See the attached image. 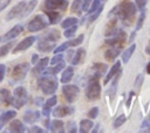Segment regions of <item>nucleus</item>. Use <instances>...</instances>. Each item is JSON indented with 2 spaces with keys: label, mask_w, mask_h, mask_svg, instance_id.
<instances>
[{
  "label": "nucleus",
  "mask_w": 150,
  "mask_h": 133,
  "mask_svg": "<svg viewBox=\"0 0 150 133\" xmlns=\"http://www.w3.org/2000/svg\"><path fill=\"white\" fill-rule=\"evenodd\" d=\"M112 14H115L124 26H131L136 18V6L130 1H123L110 12V15Z\"/></svg>",
  "instance_id": "1"
},
{
  "label": "nucleus",
  "mask_w": 150,
  "mask_h": 133,
  "mask_svg": "<svg viewBox=\"0 0 150 133\" xmlns=\"http://www.w3.org/2000/svg\"><path fill=\"white\" fill-rule=\"evenodd\" d=\"M38 85L40 88V90L45 93V94H53L56 89H57V79L55 77V75L52 74H42V76L39 78L38 80Z\"/></svg>",
  "instance_id": "2"
},
{
  "label": "nucleus",
  "mask_w": 150,
  "mask_h": 133,
  "mask_svg": "<svg viewBox=\"0 0 150 133\" xmlns=\"http://www.w3.org/2000/svg\"><path fill=\"white\" fill-rule=\"evenodd\" d=\"M100 77L95 74H93L88 80L87 84V89H86V96L88 98V100L90 102H95L97 99H100L101 96V85L98 82Z\"/></svg>",
  "instance_id": "3"
},
{
  "label": "nucleus",
  "mask_w": 150,
  "mask_h": 133,
  "mask_svg": "<svg viewBox=\"0 0 150 133\" xmlns=\"http://www.w3.org/2000/svg\"><path fill=\"white\" fill-rule=\"evenodd\" d=\"M28 100V93L27 90L23 86H16L13 91V96L11 98L9 105H12L15 108H21Z\"/></svg>",
  "instance_id": "4"
},
{
  "label": "nucleus",
  "mask_w": 150,
  "mask_h": 133,
  "mask_svg": "<svg viewBox=\"0 0 150 133\" xmlns=\"http://www.w3.org/2000/svg\"><path fill=\"white\" fill-rule=\"evenodd\" d=\"M49 22L45 19L43 15H35L27 24V30L30 33H35V32H40L43 30L48 27Z\"/></svg>",
  "instance_id": "5"
},
{
  "label": "nucleus",
  "mask_w": 150,
  "mask_h": 133,
  "mask_svg": "<svg viewBox=\"0 0 150 133\" xmlns=\"http://www.w3.org/2000/svg\"><path fill=\"white\" fill-rule=\"evenodd\" d=\"M30 69V65L28 63H20L15 65L12 70V79L14 82H21L26 78L28 71Z\"/></svg>",
  "instance_id": "6"
},
{
  "label": "nucleus",
  "mask_w": 150,
  "mask_h": 133,
  "mask_svg": "<svg viewBox=\"0 0 150 133\" xmlns=\"http://www.w3.org/2000/svg\"><path fill=\"white\" fill-rule=\"evenodd\" d=\"M62 93L68 103H74L79 97L80 89L74 84H66L62 86Z\"/></svg>",
  "instance_id": "7"
},
{
  "label": "nucleus",
  "mask_w": 150,
  "mask_h": 133,
  "mask_svg": "<svg viewBox=\"0 0 150 133\" xmlns=\"http://www.w3.org/2000/svg\"><path fill=\"white\" fill-rule=\"evenodd\" d=\"M125 41H127L125 33L123 30H118L116 34L109 36V38L105 40V43L109 44L110 47H117V48H121L122 49V47L124 46Z\"/></svg>",
  "instance_id": "8"
},
{
  "label": "nucleus",
  "mask_w": 150,
  "mask_h": 133,
  "mask_svg": "<svg viewBox=\"0 0 150 133\" xmlns=\"http://www.w3.org/2000/svg\"><path fill=\"white\" fill-rule=\"evenodd\" d=\"M43 7L46 10H64L68 7L67 0H45Z\"/></svg>",
  "instance_id": "9"
},
{
  "label": "nucleus",
  "mask_w": 150,
  "mask_h": 133,
  "mask_svg": "<svg viewBox=\"0 0 150 133\" xmlns=\"http://www.w3.org/2000/svg\"><path fill=\"white\" fill-rule=\"evenodd\" d=\"M35 41H36V36H34V35L23 38V40L20 41V42L16 44V47L13 49V54H16V52H19V51H23V50L28 49L29 47L33 46V43H34Z\"/></svg>",
  "instance_id": "10"
},
{
  "label": "nucleus",
  "mask_w": 150,
  "mask_h": 133,
  "mask_svg": "<svg viewBox=\"0 0 150 133\" xmlns=\"http://www.w3.org/2000/svg\"><path fill=\"white\" fill-rule=\"evenodd\" d=\"M26 4H27L26 1H20V2H18V4L7 13L6 20L9 21V20H13V19L16 18V16H20L21 13H22V10H23V8H25V6H26Z\"/></svg>",
  "instance_id": "11"
},
{
  "label": "nucleus",
  "mask_w": 150,
  "mask_h": 133,
  "mask_svg": "<svg viewBox=\"0 0 150 133\" xmlns=\"http://www.w3.org/2000/svg\"><path fill=\"white\" fill-rule=\"evenodd\" d=\"M22 30H23V26L22 24H15L13 28H11L1 38L4 40V41H8V40H13V38H15L18 35H20L21 33H22Z\"/></svg>",
  "instance_id": "12"
},
{
  "label": "nucleus",
  "mask_w": 150,
  "mask_h": 133,
  "mask_svg": "<svg viewBox=\"0 0 150 133\" xmlns=\"http://www.w3.org/2000/svg\"><path fill=\"white\" fill-rule=\"evenodd\" d=\"M74 107H69V106H57L53 110V116L55 118H62V117H67L74 113Z\"/></svg>",
  "instance_id": "13"
},
{
  "label": "nucleus",
  "mask_w": 150,
  "mask_h": 133,
  "mask_svg": "<svg viewBox=\"0 0 150 133\" xmlns=\"http://www.w3.org/2000/svg\"><path fill=\"white\" fill-rule=\"evenodd\" d=\"M48 63H49V58L48 57H43L41 60H38V62L35 63L36 65L33 69V74L34 75H42V72L46 70Z\"/></svg>",
  "instance_id": "14"
},
{
  "label": "nucleus",
  "mask_w": 150,
  "mask_h": 133,
  "mask_svg": "<svg viewBox=\"0 0 150 133\" xmlns=\"http://www.w3.org/2000/svg\"><path fill=\"white\" fill-rule=\"evenodd\" d=\"M84 57H86V50H84L83 48L77 49V50L74 52V55H73V57H71V60H70L71 65H77V64L82 63L83 60H84Z\"/></svg>",
  "instance_id": "15"
},
{
  "label": "nucleus",
  "mask_w": 150,
  "mask_h": 133,
  "mask_svg": "<svg viewBox=\"0 0 150 133\" xmlns=\"http://www.w3.org/2000/svg\"><path fill=\"white\" fill-rule=\"evenodd\" d=\"M120 71H121V62L117 61V62L110 68V70L108 71L107 76H105V78H104V84H108V82H110V79H111L112 77H115L116 74H118Z\"/></svg>",
  "instance_id": "16"
},
{
  "label": "nucleus",
  "mask_w": 150,
  "mask_h": 133,
  "mask_svg": "<svg viewBox=\"0 0 150 133\" xmlns=\"http://www.w3.org/2000/svg\"><path fill=\"white\" fill-rule=\"evenodd\" d=\"M60 37V33L57 29H50L48 32H46L45 34L41 35V40H46V41H50V42H55L56 40H59Z\"/></svg>",
  "instance_id": "17"
},
{
  "label": "nucleus",
  "mask_w": 150,
  "mask_h": 133,
  "mask_svg": "<svg viewBox=\"0 0 150 133\" xmlns=\"http://www.w3.org/2000/svg\"><path fill=\"white\" fill-rule=\"evenodd\" d=\"M40 119V113L38 111H32V110H28L25 112L23 114V121L28 123V124H33L34 121H38Z\"/></svg>",
  "instance_id": "18"
},
{
  "label": "nucleus",
  "mask_w": 150,
  "mask_h": 133,
  "mask_svg": "<svg viewBox=\"0 0 150 133\" xmlns=\"http://www.w3.org/2000/svg\"><path fill=\"white\" fill-rule=\"evenodd\" d=\"M55 48V42H50V41H46V40H41L38 43V49L45 52H49Z\"/></svg>",
  "instance_id": "19"
},
{
  "label": "nucleus",
  "mask_w": 150,
  "mask_h": 133,
  "mask_svg": "<svg viewBox=\"0 0 150 133\" xmlns=\"http://www.w3.org/2000/svg\"><path fill=\"white\" fill-rule=\"evenodd\" d=\"M63 126H64V124H63L62 120L53 119V120L49 121V126H48V128H49L50 132H63V131H64Z\"/></svg>",
  "instance_id": "20"
},
{
  "label": "nucleus",
  "mask_w": 150,
  "mask_h": 133,
  "mask_svg": "<svg viewBox=\"0 0 150 133\" xmlns=\"http://www.w3.org/2000/svg\"><path fill=\"white\" fill-rule=\"evenodd\" d=\"M121 52V48H117V47H111L110 49H108L105 52H104V57L108 62H112L115 61V58L120 55Z\"/></svg>",
  "instance_id": "21"
},
{
  "label": "nucleus",
  "mask_w": 150,
  "mask_h": 133,
  "mask_svg": "<svg viewBox=\"0 0 150 133\" xmlns=\"http://www.w3.org/2000/svg\"><path fill=\"white\" fill-rule=\"evenodd\" d=\"M73 76H74V68L73 66H67V68H64V70H63V72L61 75V79L60 80H61V83L66 84V83L71 80Z\"/></svg>",
  "instance_id": "22"
},
{
  "label": "nucleus",
  "mask_w": 150,
  "mask_h": 133,
  "mask_svg": "<svg viewBox=\"0 0 150 133\" xmlns=\"http://www.w3.org/2000/svg\"><path fill=\"white\" fill-rule=\"evenodd\" d=\"M8 131H11V132H18V133H22V132H25V131H26V128H25L23 124H22L20 120L14 119V120H12V121H11Z\"/></svg>",
  "instance_id": "23"
},
{
  "label": "nucleus",
  "mask_w": 150,
  "mask_h": 133,
  "mask_svg": "<svg viewBox=\"0 0 150 133\" xmlns=\"http://www.w3.org/2000/svg\"><path fill=\"white\" fill-rule=\"evenodd\" d=\"M64 68H66V63H64V61H61V62L54 64L53 68H49V69L46 68V70H45L42 74H52V75H56L57 72H60V71L63 70Z\"/></svg>",
  "instance_id": "24"
},
{
  "label": "nucleus",
  "mask_w": 150,
  "mask_h": 133,
  "mask_svg": "<svg viewBox=\"0 0 150 133\" xmlns=\"http://www.w3.org/2000/svg\"><path fill=\"white\" fill-rule=\"evenodd\" d=\"M46 15L48 18V22L50 24H55L61 20V14L56 10H46Z\"/></svg>",
  "instance_id": "25"
},
{
  "label": "nucleus",
  "mask_w": 150,
  "mask_h": 133,
  "mask_svg": "<svg viewBox=\"0 0 150 133\" xmlns=\"http://www.w3.org/2000/svg\"><path fill=\"white\" fill-rule=\"evenodd\" d=\"M36 5H38V0H30L28 4H26V6H25V8H23V10H22L20 16L21 18H26L27 15H29L33 12V9L35 8Z\"/></svg>",
  "instance_id": "26"
},
{
  "label": "nucleus",
  "mask_w": 150,
  "mask_h": 133,
  "mask_svg": "<svg viewBox=\"0 0 150 133\" xmlns=\"http://www.w3.org/2000/svg\"><path fill=\"white\" fill-rule=\"evenodd\" d=\"M135 49H136V44L132 43L127 50L123 51V54H122V62H123V63H128V62H129V60H130V57L132 56Z\"/></svg>",
  "instance_id": "27"
},
{
  "label": "nucleus",
  "mask_w": 150,
  "mask_h": 133,
  "mask_svg": "<svg viewBox=\"0 0 150 133\" xmlns=\"http://www.w3.org/2000/svg\"><path fill=\"white\" fill-rule=\"evenodd\" d=\"M94 126V124H93V121L91 120H89V119H83V120H81V123H80V132L81 133H87V132H89V131H91V127Z\"/></svg>",
  "instance_id": "28"
},
{
  "label": "nucleus",
  "mask_w": 150,
  "mask_h": 133,
  "mask_svg": "<svg viewBox=\"0 0 150 133\" xmlns=\"http://www.w3.org/2000/svg\"><path fill=\"white\" fill-rule=\"evenodd\" d=\"M15 116H16V112H15L14 110H8V111L4 112V113L0 116V119H1V121H2L4 124H6V123L11 121L12 119H14Z\"/></svg>",
  "instance_id": "29"
},
{
  "label": "nucleus",
  "mask_w": 150,
  "mask_h": 133,
  "mask_svg": "<svg viewBox=\"0 0 150 133\" xmlns=\"http://www.w3.org/2000/svg\"><path fill=\"white\" fill-rule=\"evenodd\" d=\"M93 74L97 75L98 77H101L105 71H107V64H103V63H96L94 66H93Z\"/></svg>",
  "instance_id": "30"
},
{
  "label": "nucleus",
  "mask_w": 150,
  "mask_h": 133,
  "mask_svg": "<svg viewBox=\"0 0 150 133\" xmlns=\"http://www.w3.org/2000/svg\"><path fill=\"white\" fill-rule=\"evenodd\" d=\"M77 22H79V19H77V18H74V16H69V18L64 19V20L61 22V27L66 29V28H68V27H70V26L77 24Z\"/></svg>",
  "instance_id": "31"
},
{
  "label": "nucleus",
  "mask_w": 150,
  "mask_h": 133,
  "mask_svg": "<svg viewBox=\"0 0 150 133\" xmlns=\"http://www.w3.org/2000/svg\"><path fill=\"white\" fill-rule=\"evenodd\" d=\"M11 98H12V96H11L8 90H6V89H1L0 90V102L1 103L9 104L11 103Z\"/></svg>",
  "instance_id": "32"
},
{
  "label": "nucleus",
  "mask_w": 150,
  "mask_h": 133,
  "mask_svg": "<svg viewBox=\"0 0 150 133\" xmlns=\"http://www.w3.org/2000/svg\"><path fill=\"white\" fill-rule=\"evenodd\" d=\"M102 10H103V5H100L98 6V8L95 10V12H93L90 15H89V18H88V23H91V22H94L100 15H101V13H102Z\"/></svg>",
  "instance_id": "33"
},
{
  "label": "nucleus",
  "mask_w": 150,
  "mask_h": 133,
  "mask_svg": "<svg viewBox=\"0 0 150 133\" xmlns=\"http://www.w3.org/2000/svg\"><path fill=\"white\" fill-rule=\"evenodd\" d=\"M125 120H127V117H125L124 114L118 116V117L114 120V123H112V127H114V128H118V127H121V126L125 123Z\"/></svg>",
  "instance_id": "34"
},
{
  "label": "nucleus",
  "mask_w": 150,
  "mask_h": 133,
  "mask_svg": "<svg viewBox=\"0 0 150 133\" xmlns=\"http://www.w3.org/2000/svg\"><path fill=\"white\" fill-rule=\"evenodd\" d=\"M144 19H145V10L142 9V10H141V14H139V16H138V19H137V22H136V28H135L136 32L142 28L143 22H144Z\"/></svg>",
  "instance_id": "35"
},
{
  "label": "nucleus",
  "mask_w": 150,
  "mask_h": 133,
  "mask_svg": "<svg viewBox=\"0 0 150 133\" xmlns=\"http://www.w3.org/2000/svg\"><path fill=\"white\" fill-rule=\"evenodd\" d=\"M81 7H82V1L81 0H74L73 4H71V7H70V10L74 12V13H80L81 14Z\"/></svg>",
  "instance_id": "36"
},
{
  "label": "nucleus",
  "mask_w": 150,
  "mask_h": 133,
  "mask_svg": "<svg viewBox=\"0 0 150 133\" xmlns=\"http://www.w3.org/2000/svg\"><path fill=\"white\" fill-rule=\"evenodd\" d=\"M13 44H14V42H8V43H6V44H4L2 47H0V57H2V56H5V55H7V52L9 51V49L13 47Z\"/></svg>",
  "instance_id": "37"
},
{
  "label": "nucleus",
  "mask_w": 150,
  "mask_h": 133,
  "mask_svg": "<svg viewBox=\"0 0 150 133\" xmlns=\"http://www.w3.org/2000/svg\"><path fill=\"white\" fill-rule=\"evenodd\" d=\"M76 30H77V26H76V24H74V26H70V27L66 28V30H64L63 35H64L67 38H69V37H71V36H73V35L76 33Z\"/></svg>",
  "instance_id": "38"
},
{
  "label": "nucleus",
  "mask_w": 150,
  "mask_h": 133,
  "mask_svg": "<svg viewBox=\"0 0 150 133\" xmlns=\"http://www.w3.org/2000/svg\"><path fill=\"white\" fill-rule=\"evenodd\" d=\"M83 38H84L83 34H80V36H77L76 38L70 40V41L68 42V44H69V47H76V46H80V44L83 42Z\"/></svg>",
  "instance_id": "39"
},
{
  "label": "nucleus",
  "mask_w": 150,
  "mask_h": 133,
  "mask_svg": "<svg viewBox=\"0 0 150 133\" xmlns=\"http://www.w3.org/2000/svg\"><path fill=\"white\" fill-rule=\"evenodd\" d=\"M100 5H101V0H93L91 4H90V7H89L88 10H87V12H88V15L91 14L93 12H95V10L98 8Z\"/></svg>",
  "instance_id": "40"
},
{
  "label": "nucleus",
  "mask_w": 150,
  "mask_h": 133,
  "mask_svg": "<svg viewBox=\"0 0 150 133\" xmlns=\"http://www.w3.org/2000/svg\"><path fill=\"white\" fill-rule=\"evenodd\" d=\"M68 47H69L68 42H64V43H62L61 46H59V47L54 48V54H59V52H62V51L67 50V49H68Z\"/></svg>",
  "instance_id": "41"
},
{
  "label": "nucleus",
  "mask_w": 150,
  "mask_h": 133,
  "mask_svg": "<svg viewBox=\"0 0 150 133\" xmlns=\"http://www.w3.org/2000/svg\"><path fill=\"white\" fill-rule=\"evenodd\" d=\"M61 61H63V55L61 54V52H59V54H55V56L50 60V64L52 65H54V64H56V63H59V62H61Z\"/></svg>",
  "instance_id": "42"
},
{
  "label": "nucleus",
  "mask_w": 150,
  "mask_h": 133,
  "mask_svg": "<svg viewBox=\"0 0 150 133\" xmlns=\"http://www.w3.org/2000/svg\"><path fill=\"white\" fill-rule=\"evenodd\" d=\"M142 84H143V75H138V76L136 77V79H135L134 86H135L136 90H139L141 86H142Z\"/></svg>",
  "instance_id": "43"
},
{
  "label": "nucleus",
  "mask_w": 150,
  "mask_h": 133,
  "mask_svg": "<svg viewBox=\"0 0 150 133\" xmlns=\"http://www.w3.org/2000/svg\"><path fill=\"white\" fill-rule=\"evenodd\" d=\"M56 103H57V97H56V96H52V97H49V98L46 100L45 105H47V106L52 107V106H54Z\"/></svg>",
  "instance_id": "44"
},
{
  "label": "nucleus",
  "mask_w": 150,
  "mask_h": 133,
  "mask_svg": "<svg viewBox=\"0 0 150 133\" xmlns=\"http://www.w3.org/2000/svg\"><path fill=\"white\" fill-rule=\"evenodd\" d=\"M97 114H98V107H96V106L93 107V108H90L89 112H88V117L90 119H95L97 117Z\"/></svg>",
  "instance_id": "45"
},
{
  "label": "nucleus",
  "mask_w": 150,
  "mask_h": 133,
  "mask_svg": "<svg viewBox=\"0 0 150 133\" xmlns=\"http://www.w3.org/2000/svg\"><path fill=\"white\" fill-rule=\"evenodd\" d=\"M146 2H148V0H135V5H136V7H137L139 10L144 9Z\"/></svg>",
  "instance_id": "46"
},
{
  "label": "nucleus",
  "mask_w": 150,
  "mask_h": 133,
  "mask_svg": "<svg viewBox=\"0 0 150 133\" xmlns=\"http://www.w3.org/2000/svg\"><path fill=\"white\" fill-rule=\"evenodd\" d=\"M150 127V112H149V114H148V117L143 120V123L141 124V128H149Z\"/></svg>",
  "instance_id": "47"
},
{
  "label": "nucleus",
  "mask_w": 150,
  "mask_h": 133,
  "mask_svg": "<svg viewBox=\"0 0 150 133\" xmlns=\"http://www.w3.org/2000/svg\"><path fill=\"white\" fill-rule=\"evenodd\" d=\"M67 126H68V128H67V131L68 132H77V128H76V124H75V121H69L68 124H67Z\"/></svg>",
  "instance_id": "48"
},
{
  "label": "nucleus",
  "mask_w": 150,
  "mask_h": 133,
  "mask_svg": "<svg viewBox=\"0 0 150 133\" xmlns=\"http://www.w3.org/2000/svg\"><path fill=\"white\" fill-rule=\"evenodd\" d=\"M42 114H43L46 118H48L49 114H50V107L47 106V105H42Z\"/></svg>",
  "instance_id": "49"
},
{
  "label": "nucleus",
  "mask_w": 150,
  "mask_h": 133,
  "mask_svg": "<svg viewBox=\"0 0 150 133\" xmlns=\"http://www.w3.org/2000/svg\"><path fill=\"white\" fill-rule=\"evenodd\" d=\"M91 1H93V0H84V1L82 2V7H81V9L84 10V12H87L88 8H89V6H90V4H91Z\"/></svg>",
  "instance_id": "50"
},
{
  "label": "nucleus",
  "mask_w": 150,
  "mask_h": 133,
  "mask_svg": "<svg viewBox=\"0 0 150 133\" xmlns=\"http://www.w3.org/2000/svg\"><path fill=\"white\" fill-rule=\"evenodd\" d=\"M11 1H12V0H0V12H2V10L9 5Z\"/></svg>",
  "instance_id": "51"
},
{
  "label": "nucleus",
  "mask_w": 150,
  "mask_h": 133,
  "mask_svg": "<svg viewBox=\"0 0 150 133\" xmlns=\"http://www.w3.org/2000/svg\"><path fill=\"white\" fill-rule=\"evenodd\" d=\"M5 71H6L5 64H0V82H2V79L5 77Z\"/></svg>",
  "instance_id": "52"
},
{
  "label": "nucleus",
  "mask_w": 150,
  "mask_h": 133,
  "mask_svg": "<svg viewBox=\"0 0 150 133\" xmlns=\"http://www.w3.org/2000/svg\"><path fill=\"white\" fill-rule=\"evenodd\" d=\"M29 132H36V133H42L43 132V130L41 128V127H39V126H33V127H30L29 128Z\"/></svg>",
  "instance_id": "53"
},
{
  "label": "nucleus",
  "mask_w": 150,
  "mask_h": 133,
  "mask_svg": "<svg viewBox=\"0 0 150 133\" xmlns=\"http://www.w3.org/2000/svg\"><path fill=\"white\" fill-rule=\"evenodd\" d=\"M134 92H130L129 93V98H128V100H127V107H130V104H131V98L134 97Z\"/></svg>",
  "instance_id": "54"
},
{
  "label": "nucleus",
  "mask_w": 150,
  "mask_h": 133,
  "mask_svg": "<svg viewBox=\"0 0 150 133\" xmlns=\"http://www.w3.org/2000/svg\"><path fill=\"white\" fill-rule=\"evenodd\" d=\"M74 52H75V51H74V50H71V49H70V50H68V54H67V58H68L69 61L71 60V57H73Z\"/></svg>",
  "instance_id": "55"
},
{
  "label": "nucleus",
  "mask_w": 150,
  "mask_h": 133,
  "mask_svg": "<svg viewBox=\"0 0 150 133\" xmlns=\"http://www.w3.org/2000/svg\"><path fill=\"white\" fill-rule=\"evenodd\" d=\"M38 60H39V56H38L36 54H34V55L32 56V63H33V64H35V63L38 62Z\"/></svg>",
  "instance_id": "56"
},
{
  "label": "nucleus",
  "mask_w": 150,
  "mask_h": 133,
  "mask_svg": "<svg viewBox=\"0 0 150 133\" xmlns=\"http://www.w3.org/2000/svg\"><path fill=\"white\" fill-rule=\"evenodd\" d=\"M35 104L36 105H42L43 104V100H42V98H35Z\"/></svg>",
  "instance_id": "57"
},
{
  "label": "nucleus",
  "mask_w": 150,
  "mask_h": 133,
  "mask_svg": "<svg viewBox=\"0 0 150 133\" xmlns=\"http://www.w3.org/2000/svg\"><path fill=\"white\" fill-rule=\"evenodd\" d=\"M135 35H136V30H134L132 33H131V36H130V42H132V40H134V37H135Z\"/></svg>",
  "instance_id": "58"
},
{
  "label": "nucleus",
  "mask_w": 150,
  "mask_h": 133,
  "mask_svg": "<svg viewBox=\"0 0 150 133\" xmlns=\"http://www.w3.org/2000/svg\"><path fill=\"white\" fill-rule=\"evenodd\" d=\"M146 72L150 75V62L148 63V65H146Z\"/></svg>",
  "instance_id": "59"
},
{
  "label": "nucleus",
  "mask_w": 150,
  "mask_h": 133,
  "mask_svg": "<svg viewBox=\"0 0 150 133\" xmlns=\"http://www.w3.org/2000/svg\"><path fill=\"white\" fill-rule=\"evenodd\" d=\"M4 125H5V124H4V123L1 121V119H0V131H1V128L4 127Z\"/></svg>",
  "instance_id": "60"
},
{
  "label": "nucleus",
  "mask_w": 150,
  "mask_h": 133,
  "mask_svg": "<svg viewBox=\"0 0 150 133\" xmlns=\"http://www.w3.org/2000/svg\"><path fill=\"white\" fill-rule=\"evenodd\" d=\"M0 41H1V36H0Z\"/></svg>",
  "instance_id": "61"
}]
</instances>
